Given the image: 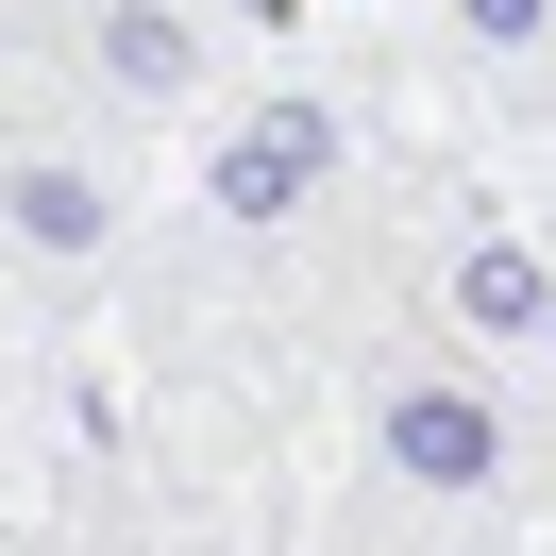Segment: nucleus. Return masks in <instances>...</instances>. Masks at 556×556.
Instances as JSON below:
<instances>
[{
  "label": "nucleus",
  "mask_w": 556,
  "mask_h": 556,
  "mask_svg": "<svg viewBox=\"0 0 556 556\" xmlns=\"http://www.w3.org/2000/svg\"><path fill=\"white\" fill-rule=\"evenodd\" d=\"M203 68H219L203 0H85V85H102L118 118H169V102H203Z\"/></svg>",
  "instance_id": "7ed1b4c3"
},
{
  "label": "nucleus",
  "mask_w": 556,
  "mask_h": 556,
  "mask_svg": "<svg viewBox=\"0 0 556 556\" xmlns=\"http://www.w3.org/2000/svg\"><path fill=\"white\" fill-rule=\"evenodd\" d=\"M455 51L522 102H556V0H455Z\"/></svg>",
  "instance_id": "423d86ee"
},
{
  "label": "nucleus",
  "mask_w": 556,
  "mask_h": 556,
  "mask_svg": "<svg viewBox=\"0 0 556 556\" xmlns=\"http://www.w3.org/2000/svg\"><path fill=\"white\" fill-rule=\"evenodd\" d=\"M338 186V118L320 102H253L237 136H219V169H203V203L237 219V237H287V219Z\"/></svg>",
  "instance_id": "f03ea898"
},
{
  "label": "nucleus",
  "mask_w": 556,
  "mask_h": 556,
  "mask_svg": "<svg viewBox=\"0 0 556 556\" xmlns=\"http://www.w3.org/2000/svg\"><path fill=\"white\" fill-rule=\"evenodd\" d=\"M455 320H472V338H522V354H540V338H556V270H540L522 237H489L472 270H455Z\"/></svg>",
  "instance_id": "39448f33"
},
{
  "label": "nucleus",
  "mask_w": 556,
  "mask_h": 556,
  "mask_svg": "<svg viewBox=\"0 0 556 556\" xmlns=\"http://www.w3.org/2000/svg\"><path fill=\"white\" fill-rule=\"evenodd\" d=\"M371 472L439 489V506H489V489H522V421H506V388L472 354H405L371 388Z\"/></svg>",
  "instance_id": "f257e3e1"
},
{
  "label": "nucleus",
  "mask_w": 556,
  "mask_h": 556,
  "mask_svg": "<svg viewBox=\"0 0 556 556\" xmlns=\"http://www.w3.org/2000/svg\"><path fill=\"white\" fill-rule=\"evenodd\" d=\"M0 253L102 270V253H118V169H102V152H0Z\"/></svg>",
  "instance_id": "20e7f679"
}]
</instances>
